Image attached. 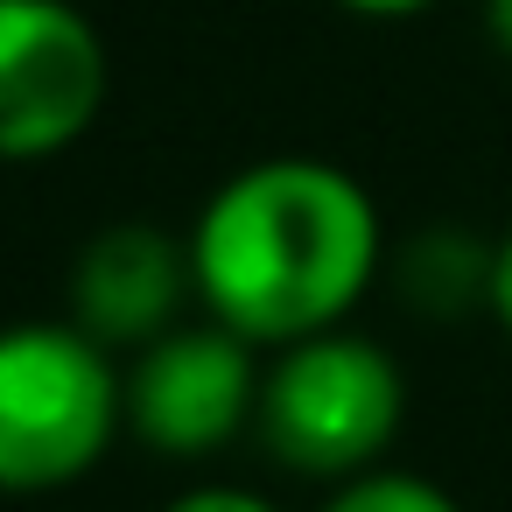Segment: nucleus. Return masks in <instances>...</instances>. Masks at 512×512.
<instances>
[{"instance_id":"20e7f679","label":"nucleus","mask_w":512,"mask_h":512,"mask_svg":"<svg viewBox=\"0 0 512 512\" xmlns=\"http://www.w3.org/2000/svg\"><path fill=\"white\" fill-rule=\"evenodd\" d=\"M106 43L71 0H0V162L64 155L99 127Z\"/></svg>"},{"instance_id":"9d476101","label":"nucleus","mask_w":512,"mask_h":512,"mask_svg":"<svg viewBox=\"0 0 512 512\" xmlns=\"http://www.w3.org/2000/svg\"><path fill=\"white\" fill-rule=\"evenodd\" d=\"M351 15H372V22H400V15H421V8H435V0H344Z\"/></svg>"},{"instance_id":"6e6552de","label":"nucleus","mask_w":512,"mask_h":512,"mask_svg":"<svg viewBox=\"0 0 512 512\" xmlns=\"http://www.w3.org/2000/svg\"><path fill=\"white\" fill-rule=\"evenodd\" d=\"M162 512H274V505L260 491H246V484H197V491L169 498Z\"/></svg>"},{"instance_id":"7ed1b4c3","label":"nucleus","mask_w":512,"mask_h":512,"mask_svg":"<svg viewBox=\"0 0 512 512\" xmlns=\"http://www.w3.org/2000/svg\"><path fill=\"white\" fill-rule=\"evenodd\" d=\"M260 435L295 477H358L372 470L400 421H407V379L372 344L337 330H316L302 344H281V358L260 372Z\"/></svg>"},{"instance_id":"1a4fd4ad","label":"nucleus","mask_w":512,"mask_h":512,"mask_svg":"<svg viewBox=\"0 0 512 512\" xmlns=\"http://www.w3.org/2000/svg\"><path fill=\"white\" fill-rule=\"evenodd\" d=\"M491 316H498V330L512 337V225H505V239L491 246Z\"/></svg>"},{"instance_id":"9b49d317","label":"nucleus","mask_w":512,"mask_h":512,"mask_svg":"<svg viewBox=\"0 0 512 512\" xmlns=\"http://www.w3.org/2000/svg\"><path fill=\"white\" fill-rule=\"evenodd\" d=\"M484 29H491V43L512 57V0H484Z\"/></svg>"},{"instance_id":"423d86ee","label":"nucleus","mask_w":512,"mask_h":512,"mask_svg":"<svg viewBox=\"0 0 512 512\" xmlns=\"http://www.w3.org/2000/svg\"><path fill=\"white\" fill-rule=\"evenodd\" d=\"M183 295H197L190 239L176 246L155 225H106L71 267V323L92 330L106 351H141L176 330Z\"/></svg>"},{"instance_id":"0eeeda50","label":"nucleus","mask_w":512,"mask_h":512,"mask_svg":"<svg viewBox=\"0 0 512 512\" xmlns=\"http://www.w3.org/2000/svg\"><path fill=\"white\" fill-rule=\"evenodd\" d=\"M323 512H463L442 484L407 477V470H358L337 484V498Z\"/></svg>"},{"instance_id":"f03ea898","label":"nucleus","mask_w":512,"mask_h":512,"mask_svg":"<svg viewBox=\"0 0 512 512\" xmlns=\"http://www.w3.org/2000/svg\"><path fill=\"white\" fill-rule=\"evenodd\" d=\"M127 428V372L78 323L0 330V491H64Z\"/></svg>"},{"instance_id":"39448f33","label":"nucleus","mask_w":512,"mask_h":512,"mask_svg":"<svg viewBox=\"0 0 512 512\" xmlns=\"http://www.w3.org/2000/svg\"><path fill=\"white\" fill-rule=\"evenodd\" d=\"M260 344L225 323L162 330L127 365V428L162 456H211L260 414Z\"/></svg>"},{"instance_id":"f257e3e1","label":"nucleus","mask_w":512,"mask_h":512,"mask_svg":"<svg viewBox=\"0 0 512 512\" xmlns=\"http://www.w3.org/2000/svg\"><path fill=\"white\" fill-rule=\"evenodd\" d=\"M379 239V204L351 169L316 155L253 162L190 225L197 302L246 344H302L365 302Z\"/></svg>"}]
</instances>
